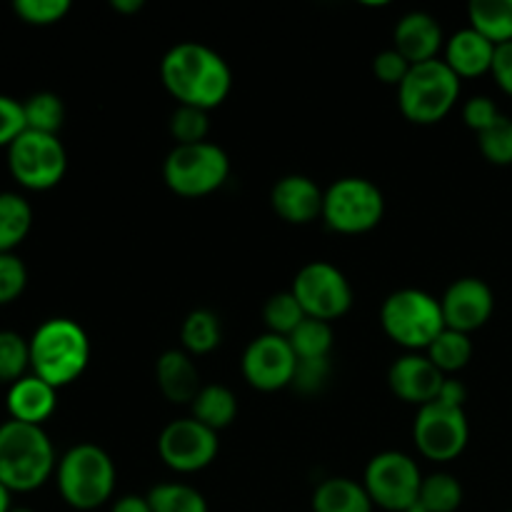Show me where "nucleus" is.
<instances>
[{
  "instance_id": "49",
  "label": "nucleus",
  "mask_w": 512,
  "mask_h": 512,
  "mask_svg": "<svg viewBox=\"0 0 512 512\" xmlns=\"http://www.w3.org/2000/svg\"><path fill=\"white\" fill-rule=\"evenodd\" d=\"M508 512H512V510H508Z\"/></svg>"
},
{
  "instance_id": "43",
  "label": "nucleus",
  "mask_w": 512,
  "mask_h": 512,
  "mask_svg": "<svg viewBox=\"0 0 512 512\" xmlns=\"http://www.w3.org/2000/svg\"><path fill=\"white\" fill-rule=\"evenodd\" d=\"M438 403L448 405V408H460L465 410V400H468V388H465L463 380L458 378H445L443 385H440V393H438Z\"/></svg>"
},
{
  "instance_id": "11",
  "label": "nucleus",
  "mask_w": 512,
  "mask_h": 512,
  "mask_svg": "<svg viewBox=\"0 0 512 512\" xmlns=\"http://www.w3.org/2000/svg\"><path fill=\"white\" fill-rule=\"evenodd\" d=\"M290 293L303 308L305 318L333 320L343 318L353 308V285L338 265L328 260H313L295 273Z\"/></svg>"
},
{
  "instance_id": "21",
  "label": "nucleus",
  "mask_w": 512,
  "mask_h": 512,
  "mask_svg": "<svg viewBox=\"0 0 512 512\" xmlns=\"http://www.w3.org/2000/svg\"><path fill=\"white\" fill-rule=\"evenodd\" d=\"M493 58H495V45L490 43L488 38L468 28L458 30V33L450 35L445 40V63L448 68L458 75L460 80L463 78H480V75L490 73L493 68Z\"/></svg>"
},
{
  "instance_id": "37",
  "label": "nucleus",
  "mask_w": 512,
  "mask_h": 512,
  "mask_svg": "<svg viewBox=\"0 0 512 512\" xmlns=\"http://www.w3.org/2000/svg\"><path fill=\"white\" fill-rule=\"evenodd\" d=\"M330 375H333L330 358L298 360V368H295V378L290 388L298 395H303V398H313V395H320L328 388Z\"/></svg>"
},
{
  "instance_id": "27",
  "label": "nucleus",
  "mask_w": 512,
  "mask_h": 512,
  "mask_svg": "<svg viewBox=\"0 0 512 512\" xmlns=\"http://www.w3.org/2000/svg\"><path fill=\"white\" fill-rule=\"evenodd\" d=\"M425 355H428L430 363H433L443 375L460 373V370L468 368V363L473 360V340H470V335L445 328L443 333L433 340V345L425 350Z\"/></svg>"
},
{
  "instance_id": "22",
  "label": "nucleus",
  "mask_w": 512,
  "mask_h": 512,
  "mask_svg": "<svg viewBox=\"0 0 512 512\" xmlns=\"http://www.w3.org/2000/svg\"><path fill=\"white\" fill-rule=\"evenodd\" d=\"M310 508L313 512H373L375 505L358 480L328 478L315 488Z\"/></svg>"
},
{
  "instance_id": "34",
  "label": "nucleus",
  "mask_w": 512,
  "mask_h": 512,
  "mask_svg": "<svg viewBox=\"0 0 512 512\" xmlns=\"http://www.w3.org/2000/svg\"><path fill=\"white\" fill-rule=\"evenodd\" d=\"M170 138L175 145H195L205 143L210 133V115L208 110L188 108V105H178L170 115Z\"/></svg>"
},
{
  "instance_id": "35",
  "label": "nucleus",
  "mask_w": 512,
  "mask_h": 512,
  "mask_svg": "<svg viewBox=\"0 0 512 512\" xmlns=\"http://www.w3.org/2000/svg\"><path fill=\"white\" fill-rule=\"evenodd\" d=\"M478 148L488 163L500 168L512 165V120L508 115H500L488 130L478 135Z\"/></svg>"
},
{
  "instance_id": "12",
  "label": "nucleus",
  "mask_w": 512,
  "mask_h": 512,
  "mask_svg": "<svg viewBox=\"0 0 512 512\" xmlns=\"http://www.w3.org/2000/svg\"><path fill=\"white\" fill-rule=\"evenodd\" d=\"M470 440L468 415L460 408L443 403H428L418 408L413 423V443L425 460L450 463L465 453Z\"/></svg>"
},
{
  "instance_id": "16",
  "label": "nucleus",
  "mask_w": 512,
  "mask_h": 512,
  "mask_svg": "<svg viewBox=\"0 0 512 512\" xmlns=\"http://www.w3.org/2000/svg\"><path fill=\"white\" fill-rule=\"evenodd\" d=\"M448 375L440 373L433 363L428 360V355L420 353H405L390 365L388 370V385L393 390L395 398H400L403 403L410 405H423L435 403L440 393V385Z\"/></svg>"
},
{
  "instance_id": "48",
  "label": "nucleus",
  "mask_w": 512,
  "mask_h": 512,
  "mask_svg": "<svg viewBox=\"0 0 512 512\" xmlns=\"http://www.w3.org/2000/svg\"><path fill=\"white\" fill-rule=\"evenodd\" d=\"M408 512H425V510H420V508H413V510H408Z\"/></svg>"
},
{
  "instance_id": "44",
  "label": "nucleus",
  "mask_w": 512,
  "mask_h": 512,
  "mask_svg": "<svg viewBox=\"0 0 512 512\" xmlns=\"http://www.w3.org/2000/svg\"><path fill=\"white\" fill-rule=\"evenodd\" d=\"M110 512H153V508H150L148 503V495L128 493V495H120V498L115 500Z\"/></svg>"
},
{
  "instance_id": "19",
  "label": "nucleus",
  "mask_w": 512,
  "mask_h": 512,
  "mask_svg": "<svg viewBox=\"0 0 512 512\" xmlns=\"http://www.w3.org/2000/svg\"><path fill=\"white\" fill-rule=\"evenodd\" d=\"M5 408H8L10 420L43 428L45 420L53 418L55 408H58V390L40 380L38 375L28 373L8 388Z\"/></svg>"
},
{
  "instance_id": "33",
  "label": "nucleus",
  "mask_w": 512,
  "mask_h": 512,
  "mask_svg": "<svg viewBox=\"0 0 512 512\" xmlns=\"http://www.w3.org/2000/svg\"><path fill=\"white\" fill-rule=\"evenodd\" d=\"M263 320L268 333L288 338V335L303 323L305 313L303 308H300L298 300H295V295L290 293V290H285V293H275L265 300Z\"/></svg>"
},
{
  "instance_id": "26",
  "label": "nucleus",
  "mask_w": 512,
  "mask_h": 512,
  "mask_svg": "<svg viewBox=\"0 0 512 512\" xmlns=\"http://www.w3.org/2000/svg\"><path fill=\"white\" fill-rule=\"evenodd\" d=\"M33 228V208L20 193H0V253H13Z\"/></svg>"
},
{
  "instance_id": "9",
  "label": "nucleus",
  "mask_w": 512,
  "mask_h": 512,
  "mask_svg": "<svg viewBox=\"0 0 512 512\" xmlns=\"http://www.w3.org/2000/svg\"><path fill=\"white\" fill-rule=\"evenodd\" d=\"M423 478L418 460L400 450H383L365 465L363 488L368 490L375 508L385 512H408L418 508Z\"/></svg>"
},
{
  "instance_id": "47",
  "label": "nucleus",
  "mask_w": 512,
  "mask_h": 512,
  "mask_svg": "<svg viewBox=\"0 0 512 512\" xmlns=\"http://www.w3.org/2000/svg\"><path fill=\"white\" fill-rule=\"evenodd\" d=\"M10 512H35L33 508H13Z\"/></svg>"
},
{
  "instance_id": "6",
  "label": "nucleus",
  "mask_w": 512,
  "mask_h": 512,
  "mask_svg": "<svg viewBox=\"0 0 512 512\" xmlns=\"http://www.w3.org/2000/svg\"><path fill=\"white\" fill-rule=\"evenodd\" d=\"M460 78L440 58L410 68L398 88V108L415 125H435L458 105Z\"/></svg>"
},
{
  "instance_id": "42",
  "label": "nucleus",
  "mask_w": 512,
  "mask_h": 512,
  "mask_svg": "<svg viewBox=\"0 0 512 512\" xmlns=\"http://www.w3.org/2000/svg\"><path fill=\"white\" fill-rule=\"evenodd\" d=\"M490 73H493L495 83L500 85V90L508 93L512 98V43L498 45V48H495V58H493V68H490Z\"/></svg>"
},
{
  "instance_id": "41",
  "label": "nucleus",
  "mask_w": 512,
  "mask_h": 512,
  "mask_svg": "<svg viewBox=\"0 0 512 512\" xmlns=\"http://www.w3.org/2000/svg\"><path fill=\"white\" fill-rule=\"evenodd\" d=\"M500 115L503 113H500L498 105H495V100L488 98V95H473V98L463 105L465 125H468L470 130H475L478 135L483 133V130H488L490 125L500 118Z\"/></svg>"
},
{
  "instance_id": "29",
  "label": "nucleus",
  "mask_w": 512,
  "mask_h": 512,
  "mask_svg": "<svg viewBox=\"0 0 512 512\" xmlns=\"http://www.w3.org/2000/svg\"><path fill=\"white\" fill-rule=\"evenodd\" d=\"M463 505V485L450 473H430L420 485L418 508L425 512H455Z\"/></svg>"
},
{
  "instance_id": "46",
  "label": "nucleus",
  "mask_w": 512,
  "mask_h": 512,
  "mask_svg": "<svg viewBox=\"0 0 512 512\" xmlns=\"http://www.w3.org/2000/svg\"><path fill=\"white\" fill-rule=\"evenodd\" d=\"M13 493H10L8 488H5L3 483H0V512H10L13 510Z\"/></svg>"
},
{
  "instance_id": "40",
  "label": "nucleus",
  "mask_w": 512,
  "mask_h": 512,
  "mask_svg": "<svg viewBox=\"0 0 512 512\" xmlns=\"http://www.w3.org/2000/svg\"><path fill=\"white\" fill-rule=\"evenodd\" d=\"M410 68H413V65H410L395 48L380 50V53L373 58V75L380 80V83L393 85V88H400V85H403V80L408 78Z\"/></svg>"
},
{
  "instance_id": "31",
  "label": "nucleus",
  "mask_w": 512,
  "mask_h": 512,
  "mask_svg": "<svg viewBox=\"0 0 512 512\" xmlns=\"http://www.w3.org/2000/svg\"><path fill=\"white\" fill-rule=\"evenodd\" d=\"M23 110L28 130H35V133L58 135V130L65 123L63 100L50 90H40V93H33L28 100H23Z\"/></svg>"
},
{
  "instance_id": "25",
  "label": "nucleus",
  "mask_w": 512,
  "mask_h": 512,
  "mask_svg": "<svg viewBox=\"0 0 512 512\" xmlns=\"http://www.w3.org/2000/svg\"><path fill=\"white\" fill-rule=\"evenodd\" d=\"M180 343H183L185 353L193 358L213 353L223 343V325H220L218 315L208 308L190 310L180 325Z\"/></svg>"
},
{
  "instance_id": "13",
  "label": "nucleus",
  "mask_w": 512,
  "mask_h": 512,
  "mask_svg": "<svg viewBox=\"0 0 512 512\" xmlns=\"http://www.w3.org/2000/svg\"><path fill=\"white\" fill-rule=\"evenodd\" d=\"M218 433L195 418H178L158 435V455L173 473L193 475L210 468L218 458Z\"/></svg>"
},
{
  "instance_id": "20",
  "label": "nucleus",
  "mask_w": 512,
  "mask_h": 512,
  "mask_svg": "<svg viewBox=\"0 0 512 512\" xmlns=\"http://www.w3.org/2000/svg\"><path fill=\"white\" fill-rule=\"evenodd\" d=\"M155 380L163 398L173 405H190L203 388L198 365L185 350H165L155 360Z\"/></svg>"
},
{
  "instance_id": "24",
  "label": "nucleus",
  "mask_w": 512,
  "mask_h": 512,
  "mask_svg": "<svg viewBox=\"0 0 512 512\" xmlns=\"http://www.w3.org/2000/svg\"><path fill=\"white\" fill-rule=\"evenodd\" d=\"M470 28L498 45L512 43V0H473L468 5Z\"/></svg>"
},
{
  "instance_id": "18",
  "label": "nucleus",
  "mask_w": 512,
  "mask_h": 512,
  "mask_svg": "<svg viewBox=\"0 0 512 512\" xmlns=\"http://www.w3.org/2000/svg\"><path fill=\"white\" fill-rule=\"evenodd\" d=\"M393 48L408 60L410 65L428 63L438 58L440 50L445 48L443 28L438 18L425 10H410L395 23L393 30Z\"/></svg>"
},
{
  "instance_id": "23",
  "label": "nucleus",
  "mask_w": 512,
  "mask_h": 512,
  "mask_svg": "<svg viewBox=\"0 0 512 512\" xmlns=\"http://www.w3.org/2000/svg\"><path fill=\"white\" fill-rule=\"evenodd\" d=\"M190 410H193L190 418H195L198 423H203L205 428L220 433V430L230 428L233 420L238 418V398H235L233 390L225 388V385L210 383L200 388V393L195 395V400L190 403Z\"/></svg>"
},
{
  "instance_id": "45",
  "label": "nucleus",
  "mask_w": 512,
  "mask_h": 512,
  "mask_svg": "<svg viewBox=\"0 0 512 512\" xmlns=\"http://www.w3.org/2000/svg\"><path fill=\"white\" fill-rule=\"evenodd\" d=\"M110 8H113L115 13L130 15V13H138V10L143 8V0H110Z\"/></svg>"
},
{
  "instance_id": "4",
  "label": "nucleus",
  "mask_w": 512,
  "mask_h": 512,
  "mask_svg": "<svg viewBox=\"0 0 512 512\" xmlns=\"http://www.w3.org/2000/svg\"><path fill=\"white\" fill-rule=\"evenodd\" d=\"M115 480L118 470L113 458L95 443L73 445L60 455L55 468L60 498L73 510L88 512L108 503L115 493Z\"/></svg>"
},
{
  "instance_id": "5",
  "label": "nucleus",
  "mask_w": 512,
  "mask_h": 512,
  "mask_svg": "<svg viewBox=\"0 0 512 512\" xmlns=\"http://www.w3.org/2000/svg\"><path fill=\"white\" fill-rule=\"evenodd\" d=\"M380 325L383 333L408 353L428 350L445 330L440 300L418 288H400L390 293L380 308Z\"/></svg>"
},
{
  "instance_id": "32",
  "label": "nucleus",
  "mask_w": 512,
  "mask_h": 512,
  "mask_svg": "<svg viewBox=\"0 0 512 512\" xmlns=\"http://www.w3.org/2000/svg\"><path fill=\"white\" fill-rule=\"evenodd\" d=\"M30 373V345L15 330H0V385L10 388Z\"/></svg>"
},
{
  "instance_id": "28",
  "label": "nucleus",
  "mask_w": 512,
  "mask_h": 512,
  "mask_svg": "<svg viewBox=\"0 0 512 512\" xmlns=\"http://www.w3.org/2000/svg\"><path fill=\"white\" fill-rule=\"evenodd\" d=\"M333 325L325 323V320L305 318L293 333L288 335V343L293 348L295 358L298 360H320L330 358V350H333Z\"/></svg>"
},
{
  "instance_id": "8",
  "label": "nucleus",
  "mask_w": 512,
  "mask_h": 512,
  "mask_svg": "<svg viewBox=\"0 0 512 512\" xmlns=\"http://www.w3.org/2000/svg\"><path fill=\"white\" fill-rule=\"evenodd\" d=\"M385 215L383 190L368 178L348 175L325 188L323 223L333 233L363 235L378 228Z\"/></svg>"
},
{
  "instance_id": "17",
  "label": "nucleus",
  "mask_w": 512,
  "mask_h": 512,
  "mask_svg": "<svg viewBox=\"0 0 512 512\" xmlns=\"http://www.w3.org/2000/svg\"><path fill=\"white\" fill-rule=\"evenodd\" d=\"M325 190L308 175H283L270 190L275 215L290 225H310L323 218Z\"/></svg>"
},
{
  "instance_id": "14",
  "label": "nucleus",
  "mask_w": 512,
  "mask_h": 512,
  "mask_svg": "<svg viewBox=\"0 0 512 512\" xmlns=\"http://www.w3.org/2000/svg\"><path fill=\"white\" fill-rule=\"evenodd\" d=\"M295 368H298V358L288 338L273 333H263L250 340L240 360L245 383L260 393H278V390L290 388Z\"/></svg>"
},
{
  "instance_id": "36",
  "label": "nucleus",
  "mask_w": 512,
  "mask_h": 512,
  "mask_svg": "<svg viewBox=\"0 0 512 512\" xmlns=\"http://www.w3.org/2000/svg\"><path fill=\"white\" fill-rule=\"evenodd\" d=\"M70 0H15L13 10L23 23L38 25V28H45V25H55L70 13Z\"/></svg>"
},
{
  "instance_id": "30",
  "label": "nucleus",
  "mask_w": 512,
  "mask_h": 512,
  "mask_svg": "<svg viewBox=\"0 0 512 512\" xmlns=\"http://www.w3.org/2000/svg\"><path fill=\"white\" fill-rule=\"evenodd\" d=\"M148 503L153 512H208V500L188 483H160L150 488Z\"/></svg>"
},
{
  "instance_id": "3",
  "label": "nucleus",
  "mask_w": 512,
  "mask_h": 512,
  "mask_svg": "<svg viewBox=\"0 0 512 512\" xmlns=\"http://www.w3.org/2000/svg\"><path fill=\"white\" fill-rule=\"evenodd\" d=\"M30 373L55 390L75 383L90 363V338L70 318H48L30 335Z\"/></svg>"
},
{
  "instance_id": "2",
  "label": "nucleus",
  "mask_w": 512,
  "mask_h": 512,
  "mask_svg": "<svg viewBox=\"0 0 512 512\" xmlns=\"http://www.w3.org/2000/svg\"><path fill=\"white\" fill-rule=\"evenodd\" d=\"M58 468L53 440L40 425L5 420L0 425V483L10 493L43 488Z\"/></svg>"
},
{
  "instance_id": "10",
  "label": "nucleus",
  "mask_w": 512,
  "mask_h": 512,
  "mask_svg": "<svg viewBox=\"0 0 512 512\" xmlns=\"http://www.w3.org/2000/svg\"><path fill=\"white\" fill-rule=\"evenodd\" d=\"M8 170L20 188L43 193L65 178L68 153L58 135L25 130L8 148Z\"/></svg>"
},
{
  "instance_id": "15",
  "label": "nucleus",
  "mask_w": 512,
  "mask_h": 512,
  "mask_svg": "<svg viewBox=\"0 0 512 512\" xmlns=\"http://www.w3.org/2000/svg\"><path fill=\"white\" fill-rule=\"evenodd\" d=\"M440 310H443L445 328L470 335L493 318L495 295L485 280L458 278L440 298Z\"/></svg>"
},
{
  "instance_id": "1",
  "label": "nucleus",
  "mask_w": 512,
  "mask_h": 512,
  "mask_svg": "<svg viewBox=\"0 0 512 512\" xmlns=\"http://www.w3.org/2000/svg\"><path fill=\"white\" fill-rule=\"evenodd\" d=\"M160 80L178 105L208 113L223 105L233 90V70L228 60L210 45L195 40H183L168 48L160 60Z\"/></svg>"
},
{
  "instance_id": "7",
  "label": "nucleus",
  "mask_w": 512,
  "mask_h": 512,
  "mask_svg": "<svg viewBox=\"0 0 512 512\" xmlns=\"http://www.w3.org/2000/svg\"><path fill=\"white\" fill-rule=\"evenodd\" d=\"M230 178V158L220 145H175L163 160V180L180 198H205Z\"/></svg>"
},
{
  "instance_id": "39",
  "label": "nucleus",
  "mask_w": 512,
  "mask_h": 512,
  "mask_svg": "<svg viewBox=\"0 0 512 512\" xmlns=\"http://www.w3.org/2000/svg\"><path fill=\"white\" fill-rule=\"evenodd\" d=\"M25 130H28V123H25L23 100L0 95V148L8 150Z\"/></svg>"
},
{
  "instance_id": "38",
  "label": "nucleus",
  "mask_w": 512,
  "mask_h": 512,
  "mask_svg": "<svg viewBox=\"0 0 512 512\" xmlns=\"http://www.w3.org/2000/svg\"><path fill=\"white\" fill-rule=\"evenodd\" d=\"M28 288V268L15 253H0V308L15 303Z\"/></svg>"
}]
</instances>
